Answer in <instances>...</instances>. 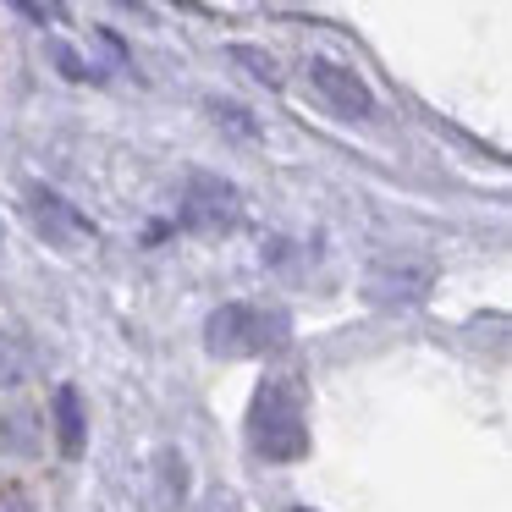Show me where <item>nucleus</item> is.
<instances>
[{
  "mask_svg": "<svg viewBox=\"0 0 512 512\" xmlns=\"http://www.w3.org/2000/svg\"><path fill=\"white\" fill-rule=\"evenodd\" d=\"M248 441H254L259 457L270 463H292V457L309 452V413H303L298 386L287 380H270L254 397V413H248Z\"/></svg>",
  "mask_w": 512,
  "mask_h": 512,
  "instance_id": "nucleus-1",
  "label": "nucleus"
},
{
  "mask_svg": "<svg viewBox=\"0 0 512 512\" xmlns=\"http://www.w3.org/2000/svg\"><path fill=\"white\" fill-rule=\"evenodd\" d=\"M182 226L188 232H226V226H237V193L221 177H193L188 199H182Z\"/></svg>",
  "mask_w": 512,
  "mask_h": 512,
  "instance_id": "nucleus-5",
  "label": "nucleus"
},
{
  "mask_svg": "<svg viewBox=\"0 0 512 512\" xmlns=\"http://www.w3.org/2000/svg\"><path fill=\"white\" fill-rule=\"evenodd\" d=\"M28 215H34V226L45 232V243L67 248V254H83V248H94V237H100L67 199H61V193H50V188L28 193Z\"/></svg>",
  "mask_w": 512,
  "mask_h": 512,
  "instance_id": "nucleus-3",
  "label": "nucleus"
},
{
  "mask_svg": "<svg viewBox=\"0 0 512 512\" xmlns=\"http://www.w3.org/2000/svg\"><path fill=\"white\" fill-rule=\"evenodd\" d=\"M28 369H34V353H28L17 336H0V386H17V380H28Z\"/></svg>",
  "mask_w": 512,
  "mask_h": 512,
  "instance_id": "nucleus-8",
  "label": "nucleus"
},
{
  "mask_svg": "<svg viewBox=\"0 0 512 512\" xmlns=\"http://www.w3.org/2000/svg\"><path fill=\"white\" fill-rule=\"evenodd\" d=\"M56 419H61V452L78 457L83 452V413H78V391L72 386L56 391Z\"/></svg>",
  "mask_w": 512,
  "mask_h": 512,
  "instance_id": "nucleus-7",
  "label": "nucleus"
},
{
  "mask_svg": "<svg viewBox=\"0 0 512 512\" xmlns=\"http://www.w3.org/2000/svg\"><path fill=\"white\" fill-rule=\"evenodd\" d=\"M281 342H287V320L254 309V303H226L221 314H210V353L248 358V353H270Z\"/></svg>",
  "mask_w": 512,
  "mask_h": 512,
  "instance_id": "nucleus-2",
  "label": "nucleus"
},
{
  "mask_svg": "<svg viewBox=\"0 0 512 512\" xmlns=\"http://www.w3.org/2000/svg\"><path fill=\"white\" fill-rule=\"evenodd\" d=\"M309 78H314V89L325 94V105H331L336 116H353V122L375 116V94H369V83L358 78V72L336 67V61H325V56H314L309 61Z\"/></svg>",
  "mask_w": 512,
  "mask_h": 512,
  "instance_id": "nucleus-4",
  "label": "nucleus"
},
{
  "mask_svg": "<svg viewBox=\"0 0 512 512\" xmlns=\"http://www.w3.org/2000/svg\"><path fill=\"white\" fill-rule=\"evenodd\" d=\"M232 61H243V67H254V78H259V83H276V61H270V56H259V50L237 45V50H232Z\"/></svg>",
  "mask_w": 512,
  "mask_h": 512,
  "instance_id": "nucleus-9",
  "label": "nucleus"
},
{
  "mask_svg": "<svg viewBox=\"0 0 512 512\" xmlns=\"http://www.w3.org/2000/svg\"><path fill=\"white\" fill-rule=\"evenodd\" d=\"M364 287L375 303H419V298H430V287H435V265L430 259H391V265L369 270Z\"/></svg>",
  "mask_w": 512,
  "mask_h": 512,
  "instance_id": "nucleus-6",
  "label": "nucleus"
}]
</instances>
